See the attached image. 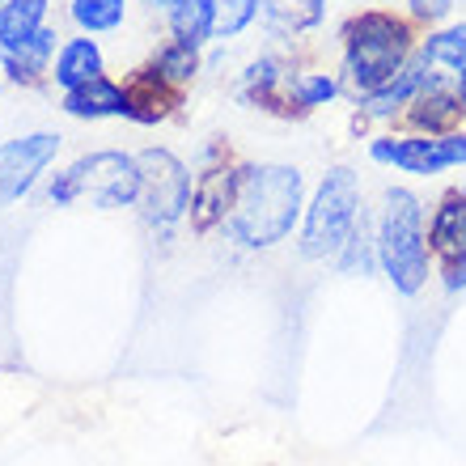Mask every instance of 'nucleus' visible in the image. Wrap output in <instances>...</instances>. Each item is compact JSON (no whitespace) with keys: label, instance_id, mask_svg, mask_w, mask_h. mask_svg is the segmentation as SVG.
<instances>
[{"label":"nucleus","instance_id":"1","mask_svg":"<svg viewBox=\"0 0 466 466\" xmlns=\"http://www.w3.org/2000/svg\"><path fill=\"white\" fill-rule=\"evenodd\" d=\"M306 217V174L284 161L246 166L238 204L225 217V238L246 250H271Z\"/></svg>","mask_w":466,"mask_h":466},{"label":"nucleus","instance_id":"2","mask_svg":"<svg viewBox=\"0 0 466 466\" xmlns=\"http://www.w3.org/2000/svg\"><path fill=\"white\" fill-rule=\"evenodd\" d=\"M420 35L416 22L407 13L394 9H356L344 25H339V76L344 89L373 94L390 76L403 73V64L416 56Z\"/></svg>","mask_w":466,"mask_h":466},{"label":"nucleus","instance_id":"3","mask_svg":"<svg viewBox=\"0 0 466 466\" xmlns=\"http://www.w3.org/2000/svg\"><path fill=\"white\" fill-rule=\"evenodd\" d=\"M378 238V263L394 293L416 297L429 284V217H424V199L411 187H386L381 191V208L373 221Z\"/></svg>","mask_w":466,"mask_h":466},{"label":"nucleus","instance_id":"4","mask_svg":"<svg viewBox=\"0 0 466 466\" xmlns=\"http://www.w3.org/2000/svg\"><path fill=\"white\" fill-rule=\"evenodd\" d=\"M365 217V187L352 166H331L306 199L297 246L306 258H335Z\"/></svg>","mask_w":466,"mask_h":466},{"label":"nucleus","instance_id":"5","mask_svg":"<svg viewBox=\"0 0 466 466\" xmlns=\"http://www.w3.org/2000/svg\"><path fill=\"white\" fill-rule=\"evenodd\" d=\"M51 204H89V208H136L140 199V161L136 153H119V148H98L76 157L73 166H64L47 187Z\"/></svg>","mask_w":466,"mask_h":466},{"label":"nucleus","instance_id":"6","mask_svg":"<svg viewBox=\"0 0 466 466\" xmlns=\"http://www.w3.org/2000/svg\"><path fill=\"white\" fill-rule=\"evenodd\" d=\"M136 161H140V199H136L140 217L161 233L174 229L187 217V208H191L196 174L187 170L178 153H170V148H161V145L140 148Z\"/></svg>","mask_w":466,"mask_h":466},{"label":"nucleus","instance_id":"7","mask_svg":"<svg viewBox=\"0 0 466 466\" xmlns=\"http://www.w3.org/2000/svg\"><path fill=\"white\" fill-rule=\"evenodd\" d=\"M369 157L399 174H411V178H432V174L466 166V127H458L450 136L381 132L369 140Z\"/></svg>","mask_w":466,"mask_h":466},{"label":"nucleus","instance_id":"8","mask_svg":"<svg viewBox=\"0 0 466 466\" xmlns=\"http://www.w3.org/2000/svg\"><path fill=\"white\" fill-rule=\"evenodd\" d=\"M242 178H246V161L229 157L225 145L208 148V161H204V170L196 174V187H191V208H187L191 229L196 233L221 229L225 217H229L233 204H238Z\"/></svg>","mask_w":466,"mask_h":466},{"label":"nucleus","instance_id":"9","mask_svg":"<svg viewBox=\"0 0 466 466\" xmlns=\"http://www.w3.org/2000/svg\"><path fill=\"white\" fill-rule=\"evenodd\" d=\"M429 255L450 293L466 289V187H454L437 199L429 217Z\"/></svg>","mask_w":466,"mask_h":466},{"label":"nucleus","instance_id":"10","mask_svg":"<svg viewBox=\"0 0 466 466\" xmlns=\"http://www.w3.org/2000/svg\"><path fill=\"white\" fill-rule=\"evenodd\" d=\"M60 145L64 140L56 132H25L0 145V208L35 191L47 166L60 157Z\"/></svg>","mask_w":466,"mask_h":466},{"label":"nucleus","instance_id":"11","mask_svg":"<svg viewBox=\"0 0 466 466\" xmlns=\"http://www.w3.org/2000/svg\"><path fill=\"white\" fill-rule=\"evenodd\" d=\"M293 68L297 64L280 60V56L250 60L238 81V102H246L250 111L276 115V119H301L293 106Z\"/></svg>","mask_w":466,"mask_h":466},{"label":"nucleus","instance_id":"12","mask_svg":"<svg viewBox=\"0 0 466 466\" xmlns=\"http://www.w3.org/2000/svg\"><path fill=\"white\" fill-rule=\"evenodd\" d=\"M432 76H437V73L420 60V51H416V56L403 64V73H399V76H390V81H386L381 89H373V94H360V98H356V132H360V127H369V123L403 119V111L411 106V98L429 86Z\"/></svg>","mask_w":466,"mask_h":466},{"label":"nucleus","instance_id":"13","mask_svg":"<svg viewBox=\"0 0 466 466\" xmlns=\"http://www.w3.org/2000/svg\"><path fill=\"white\" fill-rule=\"evenodd\" d=\"M462 123H466L462 102H458L450 76H432L429 86L411 98V106L403 111V132H420V136H450Z\"/></svg>","mask_w":466,"mask_h":466},{"label":"nucleus","instance_id":"14","mask_svg":"<svg viewBox=\"0 0 466 466\" xmlns=\"http://www.w3.org/2000/svg\"><path fill=\"white\" fill-rule=\"evenodd\" d=\"M56 25H43L35 38H25V43H17V47H5L0 51V73L9 76L13 86H43L51 76V64H56V51H60V43H56Z\"/></svg>","mask_w":466,"mask_h":466},{"label":"nucleus","instance_id":"15","mask_svg":"<svg viewBox=\"0 0 466 466\" xmlns=\"http://www.w3.org/2000/svg\"><path fill=\"white\" fill-rule=\"evenodd\" d=\"M331 0H258V22L271 38H306L322 30Z\"/></svg>","mask_w":466,"mask_h":466},{"label":"nucleus","instance_id":"16","mask_svg":"<svg viewBox=\"0 0 466 466\" xmlns=\"http://www.w3.org/2000/svg\"><path fill=\"white\" fill-rule=\"evenodd\" d=\"M60 111L73 119H127V89L102 73L86 86L60 94Z\"/></svg>","mask_w":466,"mask_h":466},{"label":"nucleus","instance_id":"17","mask_svg":"<svg viewBox=\"0 0 466 466\" xmlns=\"http://www.w3.org/2000/svg\"><path fill=\"white\" fill-rule=\"evenodd\" d=\"M127 119L132 123H161L170 119L183 102V89L170 86L166 76H157L153 68H140V73L127 81Z\"/></svg>","mask_w":466,"mask_h":466},{"label":"nucleus","instance_id":"18","mask_svg":"<svg viewBox=\"0 0 466 466\" xmlns=\"http://www.w3.org/2000/svg\"><path fill=\"white\" fill-rule=\"evenodd\" d=\"M102 73H106V56H102L94 35L64 38L60 51H56V64H51V81H56L60 94L86 86V81H94V76H102Z\"/></svg>","mask_w":466,"mask_h":466},{"label":"nucleus","instance_id":"19","mask_svg":"<svg viewBox=\"0 0 466 466\" xmlns=\"http://www.w3.org/2000/svg\"><path fill=\"white\" fill-rule=\"evenodd\" d=\"M420 60L429 64L437 76H462L466 73V22L432 25L429 35L420 38Z\"/></svg>","mask_w":466,"mask_h":466},{"label":"nucleus","instance_id":"20","mask_svg":"<svg viewBox=\"0 0 466 466\" xmlns=\"http://www.w3.org/2000/svg\"><path fill=\"white\" fill-rule=\"evenodd\" d=\"M339 94H344V76L339 73H327V68H293V106L301 119L322 111V106H331Z\"/></svg>","mask_w":466,"mask_h":466},{"label":"nucleus","instance_id":"21","mask_svg":"<svg viewBox=\"0 0 466 466\" xmlns=\"http://www.w3.org/2000/svg\"><path fill=\"white\" fill-rule=\"evenodd\" d=\"M51 0H5L0 5V51L35 38L47 25Z\"/></svg>","mask_w":466,"mask_h":466},{"label":"nucleus","instance_id":"22","mask_svg":"<svg viewBox=\"0 0 466 466\" xmlns=\"http://www.w3.org/2000/svg\"><path fill=\"white\" fill-rule=\"evenodd\" d=\"M217 5L221 0H170L166 9V22H170L174 38H187V43H212V22H217Z\"/></svg>","mask_w":466,"mask_h":466},{"label":"nucleus","instance_id":"23","mask_svg":"<svg viewBox=\"0 0 466 466\" xmlns=\"http://www.w3.org/2000/svg\"><path fill=\"white\" fill-rule=\"evenodd\" d=\"M199 51H204L199 43H187V38H174V35H170V43H161L148 68H153L157 76H166L170 86L187 89V86H191V81L199 76V68H204Z\"/></svg>","mask_w":466,"mask_h":466},{"label":"nucleus","instance_id":"24","mask_svg":"<svg viewBox=\"0 0 466 466\" xmlns=\"http://www.w3.org/2000/svg\"><path fill=\"white\" fill-rule=\"evenodd\" d=\"M132 0H68V17L81 35H111L127 22Z\"/></svg>","mask_w":466,"mask_h":466},{"label":"nucleus","instance_id":"25","mask_svg":"<svg viewBox=\"0 0 466 466\" xmlns=\"http://www.w3.org/2000/svg\"><path fill=\"white\" fill-rule=\"evenodd\" d=\"M335 268L344 276H373L381 268L378 263V238L369 229V217H360V225L352 229V238L344 242V250L335 255Z\"/></svg>","mask_w":466,"mask_h":466},{"label":"nucleus","instance_id":"26","mask_svg":"<svg viewBox=\"0 0 466 466\" xmlns=\"http://www.w3.org/2000/svg\"><path fill=\"white\" fill-rule=\"evenodd\" d=\"M255 22H258V0H221L217 5V22H212V43L242 38Z\"/></svg>","mask_w":466,"mask_h":466},{"label":"nucleus","instance_id":"27","mask_svg":"<svg viewBox=\"0 0 466 466\" xmlns=\"http://www.w3.org/2000/svg\"><path fill=\"white\" fill-rule=\"evenodd\" d=\"M407 5V17L416 25H445L450 22V13H454V0H403Z\"/></svg>","mask_w":466,"mask_h":466},{"label":"nucleus","instance_id":"28","mask_svg":"<svg viewBox=\"0 0 466 466\" xmlns=\"http://www.w3.org/2000/svg\"><path fill=\"white\" fill-rule=\"evenodd\" d=\"M454 94H458V102H462V119H466V73L454 76Z\"/></svg>","mask_w":466,"mask_h":466},{"label":"nucleus","instance_id":"29","mask_svg":"<svg viewBox=\"0 0 466 466\" xmlns=\"http://www.w3.org/2000/svg\"><path fill=\"white\" fill-rule=\"evenodd\" d=\"M140 5H145V9H153V13H166V9H170V0H140Z\"/></svg>","mask_w":466,"mask_h":466},{"label":"nucleus","instance_id":"30","mask_svg":"<svg viewBox=\"0 0 466 466\" xmlns=\"http://www.w3.org/2000/svg\"><path fill=\"white\" fill-rule=\"evenodd\" d=\"M0 5H5V0H0Z\"/></svg>","mask_w":466,"mask_h":466}]
</instances>
